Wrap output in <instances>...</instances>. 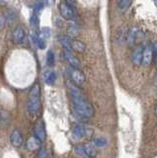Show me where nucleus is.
<instances>
[{
	"instance_id": "2",
	"label": "nucleus",
	"mask_w": 157,
	"mask_h": 158,
	"mask_svg": "<svg viewBox=\"0 0 157 158\" xmlns=\"http://www.w3.org/2000/svg\"><path fill=\"white\" fill-rule=\"evenodd\" d=\"M28 111L31 115H37L41 107V87L38 83L31 88L28 98Z\"/></svg>"
},
{
	"instance_id": "13",
	"label": "nucleus",
	"mask_w": 157,
	"mask_h": 158,
	"mask_svg": "<svg viewBox=\"0 0 157 158\" xmlns=\"http://www.w3.org/2000/svg\"><path fill=\"white\" fill-rule=\"evenodd\" d=\"M84 147V151H85V154H86V156L90 157V158H95L97 156V148H96L95 144L93 143H86V144L83 145Z\"/></svg>"
},
{
	"instance_id": "17",
	"label": "nucleus",
	"mask_w": 157,
	"mask_h": 158,
	"mask_svg": "<svg viewBox=\"0 0 157 158\" xmlns=\"http://www.w3.org/2000/svg\"><path fill=\"white\" fill-rule=\"evenodd\" d=\"M137 28L131 27L130 29V31H128V34H127V42L130 46L134 43L135 38H137Z\"/></svg>"
},
{
	"instance_id": "21",
	"label": "nucleus",
	"mask_w": 157,
	"mask_h": 158,
	"mask_svg": "<svg viewBox=\"0 0 157 158\" xmlns=\"http://www.w3.org/2000/svg\"><path fill=\"white\" fill-rule=\"evenodd\" d=\"M47 155H48L47 148H46V147H41L35 158H47Z\"/></svg>"
},
{
	"instance_id": "27",
	"label": "nucleus",
	"mask_w": 157,
	"mask_h": 158,
	"mask_svg": "<svg viewBox=\"0 0 157 158\" xmlns=\"http://www.w3.org/2000/svg\"><path fill=\"white\" fill-rule=\"evenodd\" d=\"M42 7H44V3H42V1H37L35 3L34 8H35L36 11H38V10H42Z\"/></svg>"
},
{
	"instance_id": "7",
	"label": "nucleus",
	"mask_w": 157,
	"mask_h": 158,
	"mask_svg": "<svg viewBox=\"0 0 157 158\" xmlns=\"http://www.w3.org/2000/svg\"><path fill=\"white\" fill-rule=\"evenodd\" d=\"M143 46H138L134 49V51L133 52V55H131V59H133V62L134 65L140 66L142 63V55H143Z\"/></svg>"
},
{
	"instance_id": "19",
	"label": "nucleus",
	"mask_w": 157,
	"mask_h": 158,
	"mask_svg": "<svg viewBox=\"0 0 157 158\" xmlns=\"http://www.w3.org/2000/svg\"><path fill=\"white\" fill-rule=\"evenodd\" d=\"M94 144L97 147H104L105 145H107V139L104 137H97L95 138Z\"/></svg>"
},
{
	"instance_id": "5",
	"label": "nucleus",
	"mask_w": 157,
	"mask_h": 158,
	"mask_svg": "<svg viewBox=\"0 0 157 158\" xmlns=\"http://www.w3.org/2000/svg\"><path fill=\"white\" fill-rule=\"evenodd\" d=\"M70 76L72 79L73 83L77 86H81L85 82V76L83 72L80 69H76V68H71L70 69Z\"/></svg>"
},
{
	"instance_id": "11",
	"label": "nucleus",
	"mask_w": 157,
	"mask_h": 158,
	"mask_svg": "<svg viewBox=\"0 0 157 158\" xmlns=\"http://www.w3.org/2000/svg\"><path fill=\"white\" fill-rule=\"evenodd\" d=\"M10 141L14 147H20L23 144V136L18 130L13 131L11 135H10Z\"/></svg>"
},
{
	"instance_id": "4",
	"label": "nucleus",
	"mask_w": 157,
	"mask_h": 158,
	"mask_svg": "<svg viewBox=\"0 0 157 158\" xmlns=\"http://www.w3.org/2000/svg\"><path fill=\"white\" fill-rule=\"evenodd\" d=\"M34 134L38 139L42 142L46 141L47 138V131H46V127H45V123L42 120H39L35 125L34 128Z\"/></svg>"
},
{
	"instance_id": "3",
	"label": "nucleus",
	"mask_w": 157,
	"mask_h": 158,
	"mask_svg": "<svg viewBox=\"0 0 157 158\" xmlns=\"http://www.w3.org/2000/svg\"><path fill=\"white\" fill-rule=\"evenodd\" d=\"M93 134V131L91 128L85 127L83 125H75L73 128V135L77 138H82V137H88Z\"/></svg>"
},
{
	"instance_id": "22",
	"label": "nucleus",
	"mask_w": 157,
	"mask_h": 158,
	"mask_svg": "<svg viewBox=\"0 0 157 158\" xmlns=\"http://www.w3.org/2000/svg\"><path fill=\"white\" fill-rule=\"evenodd\" d=\"M67 33H68L70 36H72V37H74V36H76L77 33H78V28L76 25H70L69 28H68V30H67Z\"/></svg>"
},
{
	"instance_id": "29",
	"label": "nucleus",
	"mask_w": 157,
	"mask_h": 158,
	"mask_svg": "<svg viewBox=\"0 0 157 158\" xmlns=\"http://www.w3.org/2000/svg\"><path fill=\"white\" fill-rule=\"evenodd\" d=\"M152 49H153V52H154V55H157V41L154 43V45H153Z\"/></svg>"
},
{
	"instance_id": "24",
	"label": "nucleus",
	"mask_w": 157,
	"mask_h": 158,
	"mask_svg": "<svg viewBox=\"0 0 157 158\" xmlns=\"http://www.w3.org/2000/svg\"><path fill=\"white\" fill-rule=\"evenodd\" d=\"M36 45H37L38 48L41 49H46V42H45V40L42 38H39L38 41L36 42Z\"/></svg>"
},
{
	"instance_id": "15",
	"label": "nucleus",
	"mask_w": 157,
	"mask_h": 158,
	"mask_svg": "<svg viewBox=\"0 0 157 158\" xmlns=\"http://www.w3.org/2000/svg\"><path fill=\"white\" fill-rule=\"evenodd\" d=\"M58 41L60 44L62 45V46L64 48V49H67V51H71V41L67 36H59L58 37Z\"/></svg>"
},
{
	"instance_id": "26",
	"label": "nucleus",
	"mask_w": 157,
	"mask_h": 158,
	"mask_svg": "<svg viewBox=\"0 0 157 158\" xmlns=\"http://www.w3.org/2000/svg\"><path fill=\"white\" fill-rule=\"evenodd\" d=\"M42 35L44 38H49V36H51V30H49V28H42Z\"/></svg>"
},
{
	"instance_id": "25",
	"label": "nucleus",
	"mask_w": 157,
	"mask_h": 158,
	"mask_svg": "<svg viewBox=\"0 0 157 158\" xmlns=\"http://www.w3.org/2000/svg\"><path fill=\"white\" fill-rule=\"evenodd\" d=\"M75 151L79 154V155H81V156H84V155H86L85 154V151H84V147H83V145H77L76 147H75Z\"/></svg>"
},
{
	"instance_id": "8",
	"label": "nucleus",
	"mask_w": 157,
	"mask_h": 158,
	"mask_svg": "<svg viewBox=\"0 0 157 158\" xmlns=\"http://www.w3.org/2000/svg\"><path fill=\"white\" fill-rule=\"evenodd\" d=\"M59 10L61 16L66 20H72L74 18V11L70 6H68L66 3H61L59 5Z\"/></svg>"
},
{
	"instance_id": "30",
	"label": "nucleus",
	"mask_w": 157,
	"mask_h": 158,
	"mask_svg": "<svg viewBox=\"0 0 157 158\" xmlns=\"http://www.w3.org/2000/svg\"><path fill=\"white\" fill-rule=\"evenodd\" d=\"M153 1H154V4H155L156 8H157V0H153Z\"/></svg>"
},
{
	"instance_id": "6",
	"label": "nucleus",
	"mask_w": 157,
	"mask_h": 158,
	"mask_svg": "<svg viewBox=\"0 0 157 158\" xmlns=\"http://www.w3.org/2000/svg\"><path fill=\"white\" fill-rule=\"evenodd\" d=\"M64 57H65L66 62L69 63V65L72 68H76V69H80L81 68V62L80 60L77 58L75 55H72L71 51H67L64 49Z\"/></svg>"
},
{
	"instance_id": "9",
	"label": "nucleus",
	"mask_w": 157,
	"mask_h": 158,
	"mask_svg": "<svg viewBox=\"0 0 157 158\" xmlns=\"http://www.w3.org/2000/svg\"><path fill=\"white\" fill-rule=\"evenodd\" d=\"M25 30L21 27V26H18L15 28V30L13 31L12 33V41L14 43H16V44H20V43H22L25 39Z\"/></svg>"
},
{
	"instance_id": "10",
	"label": "nucleus",
	"mask_w": 157,
	"mask_h": 158,
	"mask_svg": "<svg viewBox=\"0 0 157 158\" xmlns=\"http://www.w3.org/2000/svg\"><path fill=\"white\" fill-rule=\"evenodd\" d=\"M41 141L38 139L36 136H32L26 142V147L29 151H36V150H39L41 148Z\"/></svg>"
},
{
	"instance_id": "14",
	"label": "nucleus",
	"mask_w": 157,
	"mask_h": 158,
	"mask_svg": "<svg viewBox=\"0 0 157 158\" xmlns=\"http://www.w3.org/2000/svg\"><path fill=\"white\" fill-rule=\"evenodd\" d=\"M71 49L77 52H84L86 51V46L84 43L78 41V40H72L71 41Z\"/></svg>"
},
{
	"instance_id": "28",
	"label": "nucleus",
	"mask_w": 157,
	"mask_h": 158,
	"mask_svg": "<svg viewBox=\"0 0 157 158\" xmlns=\"http://www.w3.org/2000/svg\"><path fill=\"white\" fill-rule=\"evenodd\" d=\"M66 1V4L70 6L71 8L74 9V7H75V2H74V0H65Z\"/></svg>"
},
{
	"instance_id": "1",
	"label": "nucleus",
	"mask_w": 157,
	"mask_h": 158,
	"mask_svg": "<svg viewBox=\"0 0 157 158\" xmlns=\"http://www.w3.org/2000/svg\"><path fill=\"white\" fill-rule=\"evenodd\" d=\"M67 89L69 91L73 104V111L75 115L82 121H88L94 116L93 106L88 102V100L85 98L83 93L78 88V86L72 82L66 83Z\"/></svg>"
},
{
	"instance_id": "20",
	"label": "nucleus",
	"mask_w": 157,
	"mask_h": 158,
	"mask_svg": "<svg viewBox=\"0 0 157 158\" xmlns=\"http://www.w3.org/2000/svg\"><path fill=\"white\" fill-rule=\"evenodd\" d=\"M131 4V0H119V3H118V5L121 9H127L128 7L130 6Z\"/></svg>"
},
{
	"instance_id": "16",
	"label": "nucleus",
	"mask_w": 157,
	"mask_h": 158,
	"mask_svg": "<svg viewBox=\"0 0 157 158\" xmlns=\"http://www.w3.org/2000/svg\"><path fill=\"white\" fill-rule=\"evenodd\" d=\"M56 80V74L55 71H48L45 74V81L48 85H53Z\"/></svg>"
},
{
	"instance_id": "18",
	"label": "nucleus",
	"mask_w": 157,
	"mask_h": 158,
	"mask_svg": "<svg viewBox=\"0 0 157 158\" xmlns=\"http://www.w3.org/2000/svg\"><path fill=\"white\" fill-rule=\"evenodd\" d=\"M55 53L52 52V51H49L47 53V63L49 66H53L55 65Z\"/></svg>"
},
{
	"instance_id": "31",
	"label": "nucleus",
	"mask_w": 157,
	"mask_h": 158,
	"mask_svg": "<svg viewBox=\"0 0 157 158\" xmlns=\"http://www.w3.org/2000/svg\"><path fill=\"white\" fill-rule=\"evenodd\" d=\"M155 115L157 116V106H156V108H155Z\"/></svg>"
},
{
	"instance_id": "12",
	"label": "nucleus",
	"mask_w": 157,
	"mask_h": 158,
	"mask_svg": "<svg viewBox=\"0 0 157 158\" xmlns=\"http://www.w3.org/2000/svg\"><path fill=\"white\" fill-rule=\"evenodd\" d=\"M153 55H154V52H153L152 48L147 46V48L144 49L143 55H142V63H143V65L148 66L149 64H151L153 59Z\"/></svg>"
},
{
	"instance_id": "23",
	"label": "nucleus",
	"mask_w": 157,
	"mask_h": 158,
	"mask_svg": "<svg viewBox=\"0 0 157 158\" xmlns=\"http://www.w3.org/2000/svg\"><path fill=\"white\" fill-rule=\"evenodd\" d=\"M30 24L32 25V26H37V25L39 24V18H38V15L36 13H34L33 15L31 16Z\"/></svg>"
}]
</instances>
